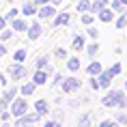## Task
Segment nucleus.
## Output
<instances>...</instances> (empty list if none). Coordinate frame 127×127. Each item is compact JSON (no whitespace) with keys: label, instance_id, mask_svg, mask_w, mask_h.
Wrapping results in <instances>:
<instances>
[{"label":"nucleus","instance_id":"39448f33","mask_svg":"<svg viewBox=\"0 0 127 127\" xmlns=\"http://www.w3.org/2000/svg\"><path fill=\"white\" fill-rule=\"evenodd\" d=\"M13 97H15V91H13V88H7V91H4V95H2V99H0V108H4L9 101L13 99Z\"/></svg>","mask_w":127,"mask_h":127},{"label":"nucleus","instance_id":"2f4dec72","mask_svg":"<svg viewBox=\"0 0 127 127\" xmlns=\"http://www.w3.org/2000/svg\"><path fill=\"white\" fill-rule=\"evenodd\" d=\"M2 26H4V20H2V15H0V32H2Z\"/></svg>","mask_w":127,"mask_h":127},{"label":"nucleus","instance_id":"20e7f679","mask_svg":"<svg viewBox=\"0 0 127 127\" xmlns=\"http://www.w3.org/2000/svg\"><path fill=\"white\" fill-rule=\"evenodd\" d=\"M9 71H11V78H15V80H20V78H24V75H26V69L22 67V65H13Z\"/></svg>","mask_w":127,"mask_h":127},{"label":"nucleus","instance_id":"c85d7f7f","mask_svg":"<svg viewBox=\"0 0 127 127\" xmlns=\"http://www.w3.org/2000/svg\"><path fill=\"white\" fill-rule=\"evenodd\" d=\"M112 9H116V11H119V9H121V0H116V2H112Z\"/></svg>","mask_w":127,"mask_h":127},{"label":"nucleus","instance_id":"9b49d317","mask_svg":"<svg viewBox=\"0 0 127 127\" xmlns=\"http://www.w3.org/2000/svg\"><path fill=\"white\" fill-rule=\"evenodd\" d=\"M39 15H41V17H52V15H54V9L52 7H41Z\"/></svg>","mask_w":127,"mask_h":127},{"label":"nucleus","instance_id":"f3484780","mask_svg":"<svg viewBox=\"0 0 127 127\" xmlns=\"http://www.w3.org/2000/svg\"><path fill=\"white\" fill-rule=\"evenodd\" d=\"M86 9H91V2H88V0H80V4H78V11H86Z\"/></svg>","mask_w":127,"mask_h":127},{"label":"nucleus","instance_id":"5701e85b","mask_svg":"<svg viewBox=\"0 0 127 127\" xmlns=\"http://www.w3.org/2000/svg\"><path fill=\"white\" fill-rule=\"evenodd\" d=\"M34 13V4H26L24 7V15H32Z\"/></svg>","mask_w":127,"mask_h":127},{"label":"nucleus","instance_id":"ddd939ff","mask_svg":"<svg viewBox=\"0 0 127 127\" xmlns=\"http://www.w3.org/2000/svg\"><path fill=\"white\" fill-rule=\"evenodd\" d=\"M103 7H106V0H95L93 4H91V9H93V11H101Z\"/></svg>","mask_w":127,"mask_h":127},{"label":"nucleus","instance_id":"412c9836","mask_svg":"<svg viewBox=\"0 0 127 127\" xmlns=\"http://www.w3.org/2000/svg\"><path fill=\"white\" fill-rule=\"evenodd\" d=\"M24 58H26V52H24V50H17V52H15V60H17V63H22Z\"/></svg>","mask_w":127,"mask_h":127},{"label":"nucleus","instance_id":"f03ea898","mask_svg":"<svg viewBox=\"0 0 127 127\" xmlns=\"http://www.w3.org/2000/svg\"><path fill=\"white\" fill-rule=\"evenodd\" d=\"M26 106H28L26 99H15L13 101V114L15 116H22V114L26 112Z\"/></svg>","mask_w":127,"mask_h":127},{"label":"nucleus","instance_id":"0eeeda50","mask_svg":"<svg viewBox=\"0 0 127 127\" xmlns=\"http://www.w3.org/2000/svg\"><path fill=\"white\" fill-rule=\"evenodd\" d=\"M39 34H41V26H39V24H32L30 30H28V37H30V39H37Z\"/></svg>","mask_w":127,"mask_h":127},{"label":"nucleus","instance_id":"f8f14e48","mask_svg":"<svg viewBox=\"0 0 127 127\" xmlns=\"http://www.w3.org/2000/svg\"><path fill=\"white\" fill-rule=\"evenodd\" d=\"M54 24H56V26H60V24L65 26V24H69V15H67V13H60V15H58V20L54 22Z\"/></svg>","mask_w":127,"mask_h":127},{"label":"nucleus","instance_id":"473e14b6","mask_svg":"<svg viewBox=\"0 0 127 127\" xmlns=\"http://www.w3.org/2000/svg\"><path fill=\"white\" fill-rule=\"evenodd\" d=\"M4 54H7V50H4V47L0 45V56H4Z\"/></svg>","mask_w":127,"mask_h":127},{"label":"nucleus","instance_id":"9d476101","mask_svg":"<svg viewBox=\"0 0 127 127\" xmlns=\"http://www.w3.org/2000/svg\"><path fill=\"white\" fill-rule=\"evenodd\" d=\"M34 106H37V112H39V114H45V112H47V103H45L43 99H39Z\"/></svg>","mask_w":127,"mask_h":127},{"label":"nucleus","instance_id":"c756f323","mask_svg":"<svg viewBox=\"0 0 127 127\" xmlns=\"http://www.w3.org/2000/svg\"><path fill=\"white\" fill-rule=\"evenodd\" d=\"M101 127H114V125L110 123V121H103V123H101Z\"/></svg>","mask_w":127,"mask_h":127},{"label":"nucleus","instance_id":"4be33fe9","mask_svg":"<svg viewBox=\"0 0 127 127\" xmlns=\"http://www.w3.org/2000/svg\"><path fill=\"white\" fill-rule=\"evenodd\" d=\"M13 28H15V30H24V28H26V24H24L22 20H15V22H13Z\"/></svg>","mask_w":127,"mask_h":127},{"label":"nucleus","instance_id":"dca6fc26","mask_svg":"<svg viewBox=\"0 0 127 127\" xmlns=\"http://www.w3.org/2000/svg\"><path fill=\"white\" fill-rule=\"evenodd\" d=\"M22 93H24V95H32L34 93V84H26V86H22Z\"/></svg>","mask_w":127,"mask_h":127},{"label":"nucleus","instance_id":"aec40b11","mask_svg":"<svg viewBox=\"0 0 127 127\" xmlns=\"http://www.w3.org/2000/svg\"><path fill=\"white\" fill-rule=\"evenodd\" d=\"M78 67H80V60H78V58H71V60H69V69H71V71H75Z\"/></svg>","mask_w":127,"mask_h":127},{"label":"nucleus","instance_id":"7c9ffc66","mask_svg":"<svg viewBox=\"0 0 127 127\" xmlns=\"http://www.w3.org/2000/svg\"><path fill=\"white\" fill-rule=\"evenodd\" d=\"M45 127H60V125H58V123H47Z\"/></svg>","mask_w":127,"mask_h":127},{"label":"nucleus","instance_id":"cd10ccee","mask_svg":"<svg viewBox=\"0 0 127 127\" xmlns=\"http://www.w3.org/2000/svg\"><path fill=\"white\" fill-rule=\"evenodd\" d=\"M82 22H84V24H91V22H93V17H91V15H84V17H82Z\"/></svg>","mask_w":127,"mask_h":127},{"label":"nucleus","instance_id":"b1692460","mask_svg":"<svg viewBox=\"0 0 127 127\" xmlns=\"http://www.w3.org/2000/svg\"><path fill=\"white\" fill-rule=\"evenodd\" d=\"M110 73H112V75H116V73H121V65H119V63H116V65H114V67L110 69Z\"/></svg>","mask_w":127,"mask_h":127},{"label":"nucleus","instance_id":"72a5a7b5","mask_svg":"<svg viewBox=\"0 0 127 127\" xmlns=\"http://www.w3.org/2000/svg\"><path fill=\"white\" fill-rule=\"evenodd\" d=\"M37 2H41V4H43V2H47V0H37Z\"/></svg>","mask_w":127,"mask_h":127},{"label":"nucleus","instance_id":"6e6552de","mask_svg":"<svg viewBox=\"0 0 127 127\" xmlns=\"http://www.w3.org/2000/svg\"><path fill=\"white\" fill-rule=\"evenodd\" d=\"M99 20L101 22H110L112 20V11H110V9H101L99 11Z\"/></svg>","mask_w":127,"mask_h":127},{"label":"nucleus","instance_id":"6ab92c4d","mask_svg":"<svg viewBox=\"0 0 127 127\" xmlns=\"http://www.w3.org/2000/svg\"><path fill=\"white\" fill-rule=\"evenodd\" d=\"M125 24H127V13H123V15L119 17V20H116V26H119V28H123Z\"/></svg>","mask_w":127,"mask_h":127},{"label":"nucleus","instance_id":"7ed1b4c3","mask_svg":"<svg viewBox=\"0 0 127 127\" xmlns=\"http://www.w3.org/2000/svg\"><path fill=\"white\" fill-rule=\"evenodd\" d=\"M75 88H80V80H78V78H69V80L63 82V91L71 93V91H75Z\"/></svg>","mask_w":127,"mask_h":127},{"label":"nucleus","instance_id":"423d86ee","mask_svg":"<svg viewBox=\"0 0 127 127\" xmlns=\"http://www.w3.org/2000/svg\"><path fill=\"white\" fill-rule=\"evenodd\" d=\"M110 78H112V73H110V71H106V73H103L99 80H97V82H99V86L108 88V86H110Z\"/></svg>","mask_w":127,"mask_h":127},{"label":"nucleus","instance_id":"393cba45","mask_svg":"<svg viewBox=\"0 0 127 127\" xmlns=\"http://www.w3.org/2000/svg\"><path fill=\"white\" fill-rule=\"evenodd\" d=\"M0 34H2V39H4V41H7V39H11V37H13V34H11V30H2V32H0Z\"/></svg>","mask_w":127,"mask_h":127},{"label":"nucleus","instance_id":"a878e982","mask_svg":"<svg viewBox=\"0 0 127 127\" xmlns=\"http://www.w3.org/2000/svg\"><path fill=\"white\" fill-rule=\"evenodd\" d=\"M88 54H91V56H95V54H97V43H93V45L88 47Z\"/></svg>","mask_w":127,"mask_h":127},{"label":"nucleus","instance_id":"1a4fd4ad","mask_svg":"<svg viewBox=\"0 0 127 127\" xmlns=\"http://www.w3.org/2000/svg\"><path fill=\"white\" fill-rule=\"evenodd\" d=\"M45 80H47L45 71H37V73H34V84H43Z\"/></svg>","mask_w":127,"mask_h":127},{"label":"nucleus","instance_id":"f704fd0d","mask_svg":"<svg viewBox=\"0 0 127 127\" xmlns=\"http://www.w3.org/2000/svg\"><path fill=\"white\" fill-rule=\"evenodd\" d=\"M0 82H2V84H4V78H2V75H0Z\"/></svg>","mask_w":127,"mask_h":127},{"label":"nucleus","instance_id":"bb28decb","mask_svg":"<svg viewBox=\"0 0 127 127\" xmlns=\"http://www.w3.org/2000/svg\"><path fill=\"white\" fill-rule=\"evenodd\" d=\"M88 125H91V123H88V116H84V119L80 121V127H88Z\"/></svg>","mask_w":127,"mask_h":127},{"label":"nucleus","instance_id":"e433bc0d","mask_svg":"<svg viewBox=\"0 0 127 127\" xmlns=\"http://www.w3.org/2000/svg\"><path fill=\"white\" fill-rule=\"evenodd\" d=\"M114 127H116V125H114Z\"/></svg>","mask_w":127,"mask_h":127},{"label":"nucleus","instance_id":"f257e3e1","mask_svg":"<svg viewBox=\"0 0 127 127\" xmlns=\"http://www.w3.org/2000/svg\"><path fill=\"white\" fill-rule=\"evenodd\" d=\"M103 106H108V108H112V106H125V95L123 93H110V95H106L103 97Z\"/></svg>","mask_w":127,"mask_h":127},{"label":"nucleus","instance_id":"a211bd4d","mask_svg":"<svg viewBox=\"0 0 127 127\" xmlns=\"http://www.w3.org/2000/svg\"><path fill=\"white\" fill-rule=\"evenodd\" d=\"M73 47H75V50L84 47V39H82V37H75V39H73Z\"/></svg>","mask_w":127,"mask_h":127},{"label":"nucleus","instance_id":"c9c22d12","mask_svg":"<svg viewBox=\"0 0 127 127\" xmlns=\"http://www.w3.org/2000/svg\"><path fill=\"white\" fill-rule=\"evenodd\" d=\"M121 2H125V4H127V0H121Z\"/></svg>","mask_w":127,"mask_h":127},{"label":"nucleus","instance_id":"2eb2a0df","mask_svg":"<svg viewBox=\"0 0 127 127\" xmlns=\"http://www.w3.org/2000/svg\"><path fill=\"white\" fill-rule=\"evenodd\" d=\"M39 119V116H37V114H30V116H24V119L20 121V125H26V123H34V121Z\"/></svg>","mask_w":127,"mask_h":127},{"label":"nucleus","instance_id":"4468645a","mask_svg":"<svg viewBox=\"0 0 127 127\" xmlns=\"http://www.w3.org/2000/svg\"><path fill=\"white\" fill-rule=\"evenodd\" d=\"M99 71H101V65H99V63H93V65L88 67V73H91V75H97Z\"/></svg>","mask_w":127,"mask_h":127}]
</instances>
